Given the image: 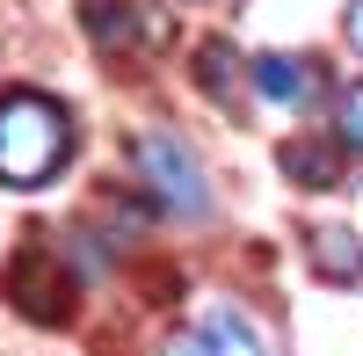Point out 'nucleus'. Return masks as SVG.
<instances>
[{
	"instance_id": "obj_8",
	"label": "nucleus",
	"mask_w": 363,
	"mask_h": 356,
	"mask_svg": "<svg viewBox=\"0 0 363 356\" xmlns=\"http://www.w3.org/2000/svg\"><path fill=\"white\" fill-rule=\"evenodd\" d=\"M138 29H145V22H131L124 0H87V37H95L102 51H131Z\"/></svg>"
},
{
	"instance_id": "obj_7",
	"label": "nucleus",
	"mask_w": 363,
	"mask_h": 356,
	"mask_svg": "<svg viewBox=\"0 0 363 356\" xmlns=\"http://www.w3.org/2000/svg\"><path fill=\"white\" fill-rule=\"evenodd\" d=\"M247 80H255V95H269V102H298L313 73L298 66V58H284V51H262L255 66H247Z\"/></svg>"
},
{
	"instance_id": "obj_5",
	"label": "nucleus",
	"mask_w": 363,
	"mask_h": 356,
	"mask_svg": "<svg viewBox=\"0 0 363 356\" xmlns=\"http://www.w3.org/2000/svg\"><path fill=\"white\" fill-rule=\"evenodd\" d=\"M277 167L291 174V182H306V189H335L342 182V160H335V145H320V138H291Z\"/></svg>"
},
{
	"instance_id": "obj_2",
	"label": "nucleus",
	"mask_w": 363,
	"mask_h": 356,
	"mask_svg": "<svg viewBox=\"0 0 363 356\" xmlns=\"http://www.w3.org/2000/svg\"><path fill=\"white\" fill-rule=\"evenodd\" d=\"M131 167H138V189L160 196L174 218H203V211H211V182H203L196 153H189L174 131H138V138H131Z\"/></svg>"
},
{
	"instance_id": "obj_1",
	"label": "nucleus",
	"mask_w": 363,
	"mask_h": 356,
	"mask_svg": "<svg viewBox=\"0 0 363 356\" xmlns=\"http://www.w3.org/2000/svg\"><path fill=\"white\" fill-rule=\"evenodd\" d=\"M73 153V116L37 87L0 95V182L8 189H44Z\"/></svg>"
},
{
	"instance_id": "obj_12",
	"label": "nucleus",
	"mask_w": 363,
	"mask_h": 356,
	"mask_svg": "<svg viewBox=\"0 0 363 356\" xmlns=\"http://www.w3.org/2000/svg\"><path fill=\"white\" fill-rule=\"evenodd\" d=\"M167 356H211V342H203V328H189V335H174V342H167Z\"/></svg>"
},
{
	"instance_id": "obj_11",
	"label": "nucleus",
	"mask_w": 363,
	"mask_h": 356,
	"mask_svg": "<svg viewBox=\"0 0 363 356\" xmlns=\"http://www.w3.org/2000/svg\"><path fill=\"white\" fill-rule=\"evenodd\" d=\"M102 218H109V240H138L145 233V211L131 196H116V189H102Z\"/></svg>"
},
{
	"instance_id": "obj_9",
	"label": "nucleus",
	"mask_w": 363,
	"mask_h": 356,
	"mask_svg": "<svg viewBox=\"0 0 363 356\" xmlns=\"http://www.w3.org/2000/svg\"><path fill=\"white\" fill-rule=\"evenodd\" d=\"M196 87H211L218 102H233V51L225 44H203L196 51Z\"/></svg>"
},
{
	"instance_id": "obj_4",
	"label": "nucleus",
	"mask_w": 363,
	"mask_h": 356,
	"mask_svg": "<svg viewBox=\"0 0 363 356\" xmlns=\"http://www.w3.org/2000/svg\"><path fill=\"white\" fill-rule=\"evenodd\" d=\"M313 269L327 284H363V240L349 226H320L313 233Z\"/></svg>"
},
{
	"instance_id": "obj_10",
	"label": "nucleus",
	"mask_w": 363,
	"mask_h": 356,
	"mask_svg": "<svg viewBox=\"0 0 363 356\" xmlns=\"http://www.w3.org/2000/svg\"><path fill=\"white\" fill-rule=\"evenodd\" d=\"M335 138L363 153V80H349V87H342V102H335Z\"/></svg>"
},
{
	"instance_id": "obj_13",
	"label": "nucleus",
	"mask_w": 363,
	"mask_h": 356,
	"mask_svg": "<svg viewBox=\"0 0 363 356\" xmlns=\"http://www.w3.org/2000/svg\"><path fill=\"white\" fill-rule=\"evenodd\" d=\"M342 29H349V44L363 51V0H349V15H342Z\"/></svg>"
},
{
	"instance_id": "obj_3",
	"label": "nucleus",
	"mask_w": 363,
	"mask_h": 356,
	"mask_svg": "<svg viewBox=\"0 0 363 356\" xmlns=\"http://www.w3.org/2000/svg\"><path fill=\"white\" fill-rule=\"evenodd\" d=\"M8 299H15V313L37 320V328H66V320H73V269L58 262L51 240H29V247L15 255Z\"/></svg>"
},
{
	"instance_id": "obj_6",
	"label": "nucleus",
	"mask_w": 363,
	"mask_h": 356,
	"mask_svg": "<svg viewBox=\"0 0 363 356\" xmlns=\"http://www.w3.org/2000/svg\"><path fill=\"white\" fill-rule=\"evenodd\" d=\"M203 342H211V356H269L262 335L247 328V313H233V306H211L203 313Z\"/></svg>"
}]
</instances>
